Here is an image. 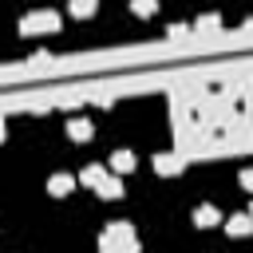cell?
Returning a JSON list of instances; mask_svg holds the SVG:
<instances>
[{"label": "cell", "instance_id": "obj_7", "mask_svg": "<svg viewBox=\"0 0 253 253\" xmlns=\"http://www.w3.org/2000/svg\"><path fill=\"white\" fill-rule=\"evenodd\" d=\"M67 134H71L75 142H87V138L95 134V126H91L87 119H71V123H67Z\"/></svg>", "mask_w": 253, "mask_h": 253}, {"label": "cell", "instance_id": "obj_1", "mask_svg": "<svg viewBox=\"0 0 253 253\" xmlns=\"http://www.w3.org/2000/svg\"><path fill=\"white\" fill-rule=\"evenodd\" d=\"M20 32H24V36H47V32H59V12H51V8L28 12V16H20Z\"/></svg>", "mask_w": 253, "mask_h": 253}, {"label": "cell", "instance_id": "obj_3", "mask_svg": "<svg viewBox=\"0 0 253 253\" xmlns=\"http://www.w3.org/2000/svg\"><path fill=\"white\" fill-rule=\"evenodd\" d=\"M99 253H138V241H115L99 233Z\"/></svg>", "mask_w": 253, "mask_h": 253}, {"label": "cell", "instance_id": "obj_4", "mask_svg": "<svg viewBox=\"0 0 253 253\" xmlns=\"http://www.w3.org/2000/svg\"><path fill=\"white\" fill-rule=\"evenodd\" d=\"M182 166H186L182 154H158V158H154V170H158V174H178Z\"/></svg>", "mask_w": 253, "mask_h": 253}, {"label": "cell", "instance_id": "obj_5", "mask_svg": "<svg viewBox=\"0 0 253 253\" xmlns=\"http://www.w3.org/2000/svg\"><path fill=\"white\" fill-rule=\"evenodd\" d=\"M217 221H221V210H217V206H198V210H194V225L210 229V225H217Z\"/></svg>", "mask_w": 253, "mask_h": 253}, {"label": "cell", "instance_id": "obj_15", "mask_svg": "<svg viewBox=\"0 0 253 253\" xmlns=\"http://www.w3.org/2000/svg\"><path fill=\"white\" fill-rule=\"evenodd\" d=\"M4 138H8V130H4V119H0V142H4Z\"/></svg>", "mask_w": 253, "mask_h": 253}, {"label": "cell", "instance_id": "obj_8", "mask_svg": "<svg viewBox=\"0 0 253 253\" xmlns=\"http://www.w3.org/2000/svg\"><path fill=\"white\" fill-rule=\"evenodd\" d=\"M111 170H115V174H130V170H134V154H130V150H115V154H111Z\"/></svg>", "mask_w": 253, "mask_h": 253}, {"label": "cell", "instance_id": "obj_14", "mask_svg": "<svg viewBox=\"0 0 253 253\" xmlns=\"http://www.w3.org/2000/svg\"><path fill=\"white\" fill-rule=\"evenodd\" d=\"M213 28H221V16H217V12H206V16L194 24V32H213Z\"/></svg>", "mask_w": 253, "mask_h": 253}, {"label": "cell", "instance_id": "obj_12", "mask_svg": "<svg viewBox=\"0 0 253 253\" xmlns=\"http://www.w3.org/2000/svg\"><path fill=\"white\" fill-rule=\"evenodd\" d=\"M95 4H99V0H67V8H71V16H79V20H87V16H95Z\"/></svg>", "mask_w": 253, "mask_h": 253}, {"label": "cell", "instance_id": "obj_11", "mask_svg": "<svg viewBox=\"0 0 253 253\" xmlns=\"http://www.w3.org/2000/svg\"><path fill=\"white\" fill-rule=\"evenodd\" d=\"M95 190H99V198H107V202H111V198H119V194H123V182H119V174H115V178H103Z\"/></svg>", "mask_w": 253, "mask_h": 253}, {"label": "cell", "instance_id": "obj_13", "mask_svg": "<svg viewBox=\"0 0 253 253\" xmlns=\"http://www.w3.org/2000/svg\"><path fill=\"white\" fill-rule=\"evenodd\" d=\"M130 12L146 20V16H154V12H158V0H130Z\"/></svg>", "mask_w": 253, "mask_h": 253}, {"label": "cell", "instance_id": "obj_2", "mask_svg": "<svg viewBox=\"0 0 253 253\" xmlns=\"http://www.w3.org/2000/svg\"><path fill=\"white\" fill-rule=\"evenodd\" d=\"M71 190H75V178H71V174H51V178H47V194H51V198H67Z\"/></svg>", "mask_w": 253, "mask_h": 253}, {"label": "cell", "instance_id": "obj_10", "mask_svg": "<svg viewBox=\"0 0 253 253\" xmlns=\"http://www.w3.org/2000/svg\"><path fill=\"white\" fill-rule=\"evenodd\" d=\"M103 178H107V170H103V166H95V162L79 170V182H83V186H91V190H95V186H99Z\"/></svg>", "mask_w": 253, "mask_h": 253}, {"label": "cell", "instance_id": "obj_6", "mask_svg": "<svg viewBox=\"0 0 253 253\" xmlns=\"http://www.w3.org/2000/svg\"><path fill=\"white\" fill-rule=\"evenodd\" d=\"M103 237H115V241H138V237H134V225H130V221H111V225L103 229Z\"/></svg>", "mask_w": 253, "mask_h": 253}, {"label": "cell", "instance_id": "obj_9", "mask_svg": "<svg viewBox=\"0 0 253 253\" xmlns=\"http://www.w3.org/2000/svg\"><path fill=\"white\" fill-rule=\"evenodd\" d=\"M225 229H229L233 237H245V233L253 229V217H249V213H233V217L225 221Z\"/></svg>", "mask_w": 253, "mask_h": 253}]
</instances>
